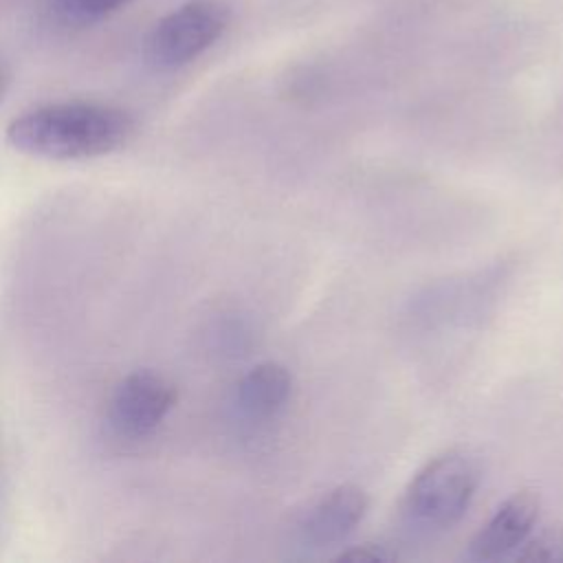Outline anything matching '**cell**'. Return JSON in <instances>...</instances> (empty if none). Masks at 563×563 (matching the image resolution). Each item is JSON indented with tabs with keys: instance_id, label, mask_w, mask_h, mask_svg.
<instances>
[{
	"instance_id": "cell-1",
	"label": "cell",
	"mask_w": 563,
	"mask_h": 563,
	"mask_svg": "<svg viewBox=\"0 0 563 563\" xmlns=\"http://www.w3.org/2000/svg\"><path fill=\"white\" fill-rule=\"evenodd\" d=\"M136 130L134 117L97 101H59L26 110L7 125V143L22 154L79 161L121 150Z\"/></svg>"
},
{
	"instance_id": "cell-2",
	"label": "cell",
	"mask_w": 563,
	"mask_h": 563,
	"mask_svg": "<svg viewBox=\"0 0 563 563\" xmlns=\"http://www.w3.org/2000/svg\"><path fill=\"white\" fill-rule=\"evenodd\" d=\"M482 479L477 457L464 449H449L431 457L405 490L407 512L422 526L451 528L471 506Z\"/></svg>"
},
{
	"instance_id": "cell-3",
	"label": "cell",
	"mask_w": 563,
	"mask_h": 563,
	"mask_svg": "<svg viewBox=\"0 0 563 563\" xmlns=\"http://www.w3.org/2000/svg\"><path fill=\"white\" fill-rule=\"evenodd\" d=\"M229 26L220 0H189L163 15L145 40V57L161 70L180 68L213 46Z\"/></svg>"
},
{
	"instance_id": "cell-4",
	"label": "cell",
	"mask_w": 563,
	"mask_h": 563,
	"mask_svg": "<svg viewBox=\"0 0 563 563\" xmlns=\"http://www.w3.org/2000/svg\"><path fill=\"white\" fill-rule=\"evenodd\" d=\"M176 405V389L154 372L125 376L110 400V424L123 438L150 435Z\"/></svg>"
},
{
	"instance_id": "cell-5",
	"label": "cell",
	"mask_w": 563,
	"mask_h": 563,
	"mask_svg": "<svg viewBox=\"0 0 563 563\" xmlns=\"http://www.w3.org/2000/svg\"><path fill=\"white\" fill-rule=\"evenodd\" d=\"M539 517V499L530 490H519L510 495L490 519L477 530L471 541V556L477 561H493L510 554L532 532Z\"/></svg>"
},
{
	"instance_id": "cell-6",
	"label": "cell",
	"mask_w": 563,
	"mask_h": 563,
	"mask_svg": "<svg viewBox=\"0 0 563 563\" xmlns=\"http://www.w3.org/2000/svg\"><path fill=\"white\" fill-rule=\"evenodd\" d=\"M369 499L363 488L341 484L328 490L303 517V539L314 545H330L345 539L365 517Z\"/></svg>"
},
{
	"instance_id": "cell-7",
	"label": "cell",
	"mask_w": 563,
	"mask_h": 563,
	"mask_svg": "<svg viewBox=\"0 0 563 563\" xmlns=\"http://www.w3.org/2000/svg\"><path fill=\"white\" fill-rule=\"evenodd\" d=\"M292 376L279 363H260L238 383V405L249 418H271L290 398Z\"/></svg>"
},
{
	"instance_id": "cell-8",
	"label": "cell",
	"mask_w": 563,
	"mask_h": 563,
	"mask_svg": "<svg viewBox=\"0 0 563 563\" xmlns=\"http://www.w3.org/2000/svg\"><path fill=\"white\" fill-rule=\"evenodd\" d=\"M134 0H53V13L66 26H90Z\"/></svg>"
},
{
	"instance_id": "cell-9",
	"label": "cell",
	"mask_w": 563,
	"mask_h": 563,
	"mask_svg": "<svg viewBox=\"0 0 563 563\" xmlns=\"http://www.w3.org/2000/svg\"><path fill=\"white\" fill-rule=\"evenodd\" d=\"M398 554L387 550V545H378V543H363V545H354L350 550H343L336 561H350V563H387L394 561Z\"/></svg>"
},
{
	"instance_id": "cell-10",
	"label": "cell",
	"mask_w": 563,
	"mask_h": 563,
	"mask_svg": "<svg viewBox=\"0 0 563 563\" xmlns=\"http://www.w3.org/2000/svg\"><path fill=\"white\" fill-rule=\"evenodd\" d=\"M4 90H7V73L0 66V99L4 97Z\"/></svg>"
}]
</instances>
